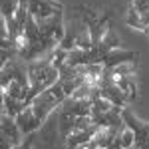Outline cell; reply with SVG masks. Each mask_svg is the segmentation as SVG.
<instances>
[{"label": "cell", "instance_id": "1", "mask_svg": "<svg viewBox=\"0 0 149 149\" xmlns=\"http://www.w3.org/2000/svg\"><path fill=\"white\" fill-rule=\"evenodd\" d=\"M121 115H123L125 125L133 129V135H135V143H133V147L147 149L149 147V123H145V121L137 119V117L131 113L127 107H123V109H121Z\"/></svg>", "mask_w": 149, "mask_h": 149}, {"label": "cell", "instance_id": "2", "mask_svg": "<svg viewBox=\"0 0 149 149\" xmlns=\"http://www.w3.org/2000/svg\"><path fill=\"white\" fill-rule=\"evenodd\" d=\"M28 105H32V109H34V113L38 115V119L44 123L48 117H50V113L60 105V102H58V97L50 92V88H48V90H44L42 93H38L34 100H32V103H28Z\"/></svg>", "mask_w": 149, "mask_h": 149}, {"label": "cell", "instance_id": "3", "mask_svg": "<svg viewBox=\"0 0 149 149\" xmlns=\"http://www.w3.org/2000/svg\"><path fill=\"white\" fill-rule=\"evenodd\" d=\"M2 145L4 147H18L20 143H22V131H20V127L16 123V117H12V115H6L2 113Z\"/></svg>", "mask_w": 149, "mask_h": 149}, {"label": "cell", "instance_id": "4", "mask_svg": "<svg viewBox=\"0 0 149 149\" xmlns=\"http://www.w3.org/2000/svg\"><path fill=\"white\" fill-rule=\"evenodd\" d=\"M28 10L36 20H42L48 16H54L58 12H64V6L58 0H30Z\"/></svg>", "mask_w": 149, "mask_h": 149}, {"label": "cell", "instance_id": "5", "mask_svg": "<svg viewBox=\"0 0 149 149\" xmlns=\"http://www.w3.org/2000/svg\"><path fill=\"white\" fill-rule=\"evenodd\" d=\"M16 123H18V127H20V131H22L24 135H32L34 131H38L40 127L44 125V123L38 119V115L34 113L32 105H24L22 111L16 115Z\"/></svg>", "mask_w": 149, "mask_h": 149}, {"label": "cell", "instance_id": "6", "mask_svg": "<svg viewBox=\"0 0 149 149\" xmlns=\"http://www.w3.org/2000/svg\"><path fill=\"white\" fill-rule=\"evenodd\" d=\"M97 129H100V125H97V123H92V125L86 127V129H78V131L70 133L68 137L64 139V143H66L68 147H80V145L86 147V143L97 133Z\"/></svg>", "mask_w": 149, "mask_h": 149}, {"label": "cell", "instance_id": "7", "mask_svg": "<svg viewBox=\"0 0 149 149\" xmlns=\"http://www.w3.org/2000/svg\"><path fill=\"white\" fill-rule=\"evenodd\" d=\"M137 60H139L137 52L117 48V50H111V52L107 54L105 62H103V66H105V68H115V66H119V64H127V62H135V64H137Z\"/></svg>", "mask_w": 149, "mask_h": 149}, {"label": "cell", "instance_id": "8", "mask_svg": "<svg viewBox=\"0 0 149 149\" xmlns=\"http://www.w3.org/2000/svg\"><path fill=\"white\" fill-rule=\"evenodd\" d=\"M113 80H115V84L125 92V95L129 97V102L137 97V76H135V70H133V72H127V74H121V76H115Z\"/></svg>", "mask_w": 149, "mask_h": 149}, {"label": "cell", "instance_id": "9", "mask_svg": "<svg viewBox=\"0 0 149 149\" xmlns=\"http://www.w3.org/2000/svg\"><path fill=\"white\" fill-rule=\"evenodd\" d=\"M24 105H26V103H24L22 100H16V97H12L10 93L2 92V113L16 117V115L22 111Z\"/></svg>", "mask_w": 149, "mask_h": 149}, {"label": "cell", "instance_id": "10", "mask_svg": "<svg viewBox=\"0 0 149 149\" xmlns=\"http://www.w3.org/2000/svg\"><path fill=\"white\" fill-rule=\"evenodd\" d=\"M58 129H60V135L66 139L70 133L76 131V115H70L66 111L60 113V121H58Z\"/></svg>", "mask_w": 149, "mask_h": 149}, {"label": "cell", "instance_id": "11", "mask_svg": "<svg viewBox=\"0 0 149 149\" xmlns=\"http://www.w3.org/2000/svg\"><path fill=\"white\" fill-rule=\"evenodd\" d=\"M125 22H127V26L135 28V30H139V32H147V24L143 22L141 14H139V12L135 10V6H133V4H129V8H127Z\"/></svg>", "mask_w": 149, "mask_h": 149}, {"label": "cell", "instance_id": "12", "mask_svg": "<svg viewBox=\"0 0 149 149\" xmlns=\"http://www.w3.org/2000/svg\"><path fill=\"white\" fill-rule=\"evenodd\" d=\"M100 44H103L107 50H117V48H121V40H119L117 32L113 30V26H109V28L105 30V34H103Z\"/></svg>", "mask_w": 149, "mask_h": 149}, {"label": "cell", "instance_id": "13", "mask_svg": "<svg viewBox=\"0 0 149 149\" xmlns=\"http://www.w3.org/2000/svg\"><path fill=\"white\" fill-rule=\"evenodd\" d=\"M133 143H135L133 129L125 125L123 129H121V133L117 135V139H115V143H113V147H133Z\"/></svg>", "mask_w": 149, "mask_h": 149}, {"label": "cell", "instance_id": "14", "mask_svg": "<svg viewBox=\"0 0 149 149\" xmlns=\"http://www.w3.org/2000/svg\"><path fill=\"white\" fill-rule=\"evenodd\" d=\"M18 6H20V0H2V18L8 20V22L14 20Z\"/></svg>", "mask_w": 149, "mask_h": 149}, {"label": "cell", "instance_id": "15", "mask_svg": "<svg viewBox=\"0 0 149 149\" xmlns=\"http://www.w3.org/2000/svg\"><path fill=\"white\" fill-rule=\"evenodd\" d=\"M50 92H52V93H54V95L58 97L60 105H62V102H64V100L68 97V95H66V92H64V84H62V80H58L54 86H50Z\"/></svg>", "mask_w": 149, "mask_h": 149}, {"label": "cell", "instance_id": "16", "mask_svg": "<svg viewBox=\"0 0 149 149\" xmlns=\"http://www.w3.org/2000/svg\"><path fill=\"white\" fill-rule=\"evenodd\" d=\"M131 4L135 6L139 14H147L149 12V0H131Z\"/></svg>", "mask_w": 149, "mask_h": 149}]
</instances>
